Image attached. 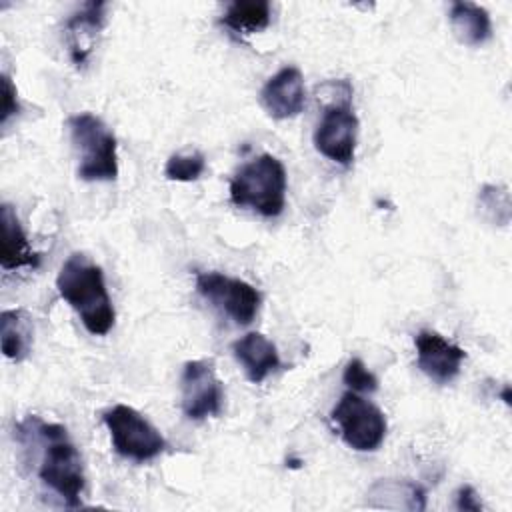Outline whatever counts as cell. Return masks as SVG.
I'll return each mask as SVG.
<instances>
[{
	"mask_svg": "<svg viewBox=\"0 0 512 512\" xmlns=\"http://www.w3.org/2000/svg\"><path fill=\"white\" fill-rule=\"evenodd\" d=\"M286 168L272 154H260L242 164L230 180V202L264 218H276L286 206Z\"/></svg>",
	"mask_w": 512,
	"mask_h": 512,
	"instance_id": "3",
	"label": "cell"
},
{
	"mask_svg": "<svg viewBox=\"0 0 512 512\" xmlns=\"http://www.w3.org/2000/svg\"><path fill=\"white\" fill-rule=\"evenodd\" d=\"M342 382L352 390V392H364L372 394L378 390V378L366 368V364L360 358H350L344 366L342 372Z\"/></svg>",
	"mask_w": 512,
	"mask_h": 512,
	"instance_id": "20",
	"label": "cell"
},
{
	"mask_svg": "<svg viewBox=\"0 0 512 512\" xmlns=\"http://www.w3.org/2000/svg\"><path fill=\"white\" fill-rule=\"evenodd\" d=\"M0 222H2V240H0L2 268L4 270L38 268L40 256L32 250L16 210L6 202L0 206Z\"/></svg>",
	"mask_w": 512,
	"mask_h": 512,
	"instance_id": "14",
	"label": "cell"
},
{
	"mask_svg": "<svg viewBox=\"0 0 512 512\" xmlns=\"http://www.w3.org/2000/svg\"><path fill=\"white\" fill-rule=\"evenodd\" d=\"M368 504L382 506L390 498H398V508L406 510H424L426 508V492L420 484L410 480H378L368 490Z\"/></svg>",
	"mask_w": 512,
	"mask_h": 512,
	"instance_id": "18",
	"label": "cell"
},
{
	"mask_svg": "<svg viewBox=\"0 0 512 512\" xmlns=\"http://www.w3.org/2000/svg\"><path fill=\"white\" fill-rule=\"evenodd\" d=\"M18 112H20V104H18V96H16V86L12 84L10 76L4 72L2 74V112H0L2 126H6L8 120L12 116H16Z\"/></svg>",
	"mask_w": 512,
	"mask_h": 512,
	"instance_id": "21",
	"label": "cell"
},
{
	"mask_svg": "<svg viewBox=\"0 0 512 512\" xmlns=\"http://www.w3.org/2000/svg\"><path fill=\"white\" fill-rule=\"evenodd\" d=\"M454 36L466 46H480L492 36V20L484 6L474 2H452L448 12Z\"/></svg>",
	"mask_w": 512,
	"mask_h": 512,
	"instance_id": "15",
	"label": "cell"
},
{
	"mask_svg": "<svg viewBox=\"0 0 512 512\" xmlns=\"http://www.w3.org/2000/svg\"><path fill=\"white\" fill-rule=\"evenodd\" d=\"M78 154V178L84 182H112L118 178V146L114 132L92 112H78L66 120Z\"/></svg>",
	"mask_w": 512,
	"mask_h": 512,
	"instance_id": "4",
	"label": "cell"
},
{
	"mask_svg": "<svg viewBox=\"0 0 512 512\" xmlns=\"http://www.w3.org/2000/svg\"><path fill=\"white\" fill-rule=\"evenodd\" d=\"M106 2H86L64 22V42L72 64L80 70L88 64L98 36L106 24Z\"/></svg>",
	"mask_w": 512,
	"mask_h": 512,
	"instance_id": "11",
	"label": "cell"
},
{
	"mask_svg": "<svg viewBox=\"0 0 512 512\" xmlns=\"http://www.w3.org/2000/svg\"><path fill=\"white\" fill-rule=\"evenodd\" d=\"M2 352L12 362H22L32 348V322L30 316L20 310H4L0 320Z\"/></svg>",
	"mask_w": 512,
	"mask_h": 512,
	"instance_id": "17",
	"label": "cell"
},
{
	"mask_svg": "<svg viewBox=\"0 0 512 512\" xmlns=\"http://www.w3.org/2000/svg\"><path fill=\"white\" fill-rule=\"evenodd\" d=\"M232 354L252 384H260L280 366L276 344L262 332H248L232 344Z\"/></svg>",
	"mask_w": 512,
	"mask_h": 512,
	"instance_id": "13",
	"label": "cell"
},
{
	"mask_svg": "<svg viewBox=\"0 0 512 512\" xmlns=\"http://www.w3.org/2000/svg\"><path fill=\"white\" fill-rule=\"evenodd\" d=\"M272 18L270 2L266 0H234L226 4L220 24L238 36H248L268 28Z\"/></svg>",
	"mask_w": 512,
	"mask_h": 512,
	"instance_id": "16",
	"label": "cell"
},
{
	"mask_svg": "<svg viewBox=\"0 0 512 512\" xmlns=\"http://www.w3.org/2000/svg\"><path fill=\"white\" fill-rule=\"evenodd\" d=\"M206 170V158L200 150L176 152L166 160L164 176L174 182H194Z\"/></svg>",
	"mask_w": 512,
	"mask_h": 512,
	"instance_id": "19",
	"label": "cell"
},
{
	"mask_svg": "<svg viewBox=\"0 0 512 512\" xmlns=\"http://www.w3.org/2000/svg\"><path fill=\"white\" fill-rule=\"evenodd\" d=\"M18 438H30L40 446V480L60 496L66 506H82V492L86 488L84 466L68 430L62 424L42 422L32 416L18 424Z\"/></svg>",
	"mask_w": 512,
	"mask_h": 512,
	"instance_id": "1",
	"label": "cell"
},
{
	"mask_svg": "<svg viewBox=\"0 0 512 512\" xmlns=\"http://www.w3.org/2000/svg\"><path fill=\"white\" fill-rule=\"evenodd\" d=\"M416 346V364L418 368L434 382L448 384L452 382L466 360V352L446 340L442 334L432 330H420L414 338Z\"/></svg>",
	"mask_w": 512,
	"mask_h": 512,
	"instance_id": "10",
	"label": "cell"
},
{
	"mask_svg": "<svg viewBox=\"0 0 512 512\" xmlns=\"http://www.w3.org/2000/svg\"><path fill=\"white\" fill-rule=\"evenodd\" d=\"M356 138H358V116L354 114L350 100L330 104L316 130H314V148L328 160L350 166L356 154Z\"/></svg>",
	"mask_w": 512,
	"mask_h": 512,
	"instance_id": "9",
	"label": "cell"
},
{
	"mask_svg": "<svg viewBox=\"0 0 512 512\" xmlns=\"http://www.w3.org/2000/svg\"><path fill=\"white\" fill-rule=\"evenodd\" d=\"M180 406L188 420L200 422L218 416L224 406V388L210 360H190L180 374Z\"/></svg>",
	"mask_w": 512,
	"mask_h": 512,
	"instance_id": "8",
	"label": "cell"
},
{
	"mask_svg": "<svg viewBox=\"0 0 512 512\" xmlns=\"http://www.w3.org/2000/svg\"><path fill=\"white\" fill-rule=\"evenodd\" d=\"M58 294L78 314L82 326L94 336H106L116 322L104 272L86 254H70L56 276Z\"/></svg>",
	"mask_w": 512,
	"mask_h": 512,
	"instance_id": "2",
	"label": "cell"
},
{
	"mask_svg": "<svg viewBox=\"0 0 512 512\" xmlns=\"http://www.w3.org/2000/svg\"><path fill=\"white\" fill-rule=\"evenodd\" d=\"M112 448L118 456L132 462H148L166 450V438L136 408L116 404L102 414Z\"/></svg>",
	"mask_w": 512,
	"mask_h": 512,
	"instance_id": "5",
	"label": "cell"
},
{
	"mask_svg": "<svg viewBox=\"0 0 512 512\" xmlns=\"http://www.w3.org/2000/svg\"><path fill=\"white\" fill-rule=\"evenodd\" d=\"M194 282H196V292L236 324L246 326L256 318L262 296L246 280L232 278L212 270V272H196Z\"/></svg>",
	"mask_w": 512,
	"mask_h": 512,
	"instance_id": "7",
	"label": "cell"
},
{
	"mask_svg": "<svg viewBox=\"0 0 512 512\" xmlns=\"http://www.w3.org/2000/svg\"><path fill=\"white\" fill-rule=\"evenodd\" d=\"M260 102L274 120H288L302 112L306 102L304 76L296 66H284L268 78L260 92Z\"/></svg>",
	"mask_w": 512,
	"mask_h": 512,
	"instance_id": "12",
	"label": "cell"
},
{
	"mask_svg": "<svg viewBox=\"0 0 512 512\" xmlns=\"http://www.w3.org/2000/svg\"><path fill=\"white\" fill-rule=\"evenodd\" d=\"M456 508L458 510H470V512H480L482 510V502L476 494V490L468 484L460 486L456 492Z\"/></svg>",
	"mask_w": 512,
	"mask_h": 512,
	"instance_id": "22",
	"label": "cell"
},
{
	"mask_svg": "<svg viewBox=\"0 0 512 512\" xmlns=\"http://www.w3.org/2000/svg\"><path fill=\"white\" fill-rule=\"evenodd\" d=\"M340 438L356 452H374L386 438L384 412L358 392H344L330 412Z\"/></svg>",
	"mask_w": 512,
	"mask_h": 512,
	"instance_id": "6",
	"label": "cell"
}]
</instances>
